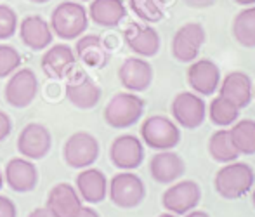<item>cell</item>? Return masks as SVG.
<instances>
[{"mask_svg":"<svg viewBox=\"0 0 255 217\" xmlns=\"http://www.w3.org/2000/svg\"><path fill=\"white\" fill-rule=\"evenodd\" d=\"M108 191H110L111 202L120 209H135L146 198L144 183L137 174H132L130 171H124L113 176Z\"/></svg>","mask_w":255,"mask_h":217,"instance_id":"obj_5","label":"cell"},{"mask_svg":"<svg viewBox=\"0 0 255 217\" xmlns=\"http://www.w3.org/2000/svg\"><path fill=\"white\" fill-rule=\"evenodd\" d=\"M19 30L21 42L31 50H44L54 40V33L51 30V24L38 14L26 16L17 26Z\"/></svg>","mask_w":255,"mask_h":217,"instance_id":"obj_20","label":"cell"},{"mask_svg":"<svg viewBox=\"0 0 255 217\" xmlns=\"http://www.w3.org/2000/svg\"><path fill=\"white\" fill-rule=\"evenodd\" d=\"M188 84L198 96H212L221 85V68L210 59H195L188 68Z\"/></svg>","mask_w":255,"mask_h":217,"instance_id":"obj_14","label":"cell"},{"mask_svg":"<svg viewBox=\"0 0 255 217\" xmlns=\"http://www.w3.org/2000/svg\"><path fill=\"white\" fill-rule=\"evenodd\" d=\"M184 217H210L207 214V212H203V211H191V212H188V214H184Z\"/></svg>","mask_w":255,"mask_h":217,"instance_id":"obj_38","label":"cell"},{"mask_svg":"<svg viewBox=\"0 0 255 217\" xmlns=\"http://www.w3.org/2000/svg\"><path fill=\"white\" fill-rule=\"evenodd\" d=\"M66 99L78 110H92L98 106L101 99V87L85 71L77 70L68 75L66 87H64Z\"/></svg>","mask_w":255,"mask_h":217,"instance_id":"obj_9","label":"cell"},{"mask_svg":"<svg viewBox=\"0 0 255 217\" xmlns=\"http://www.w3.org/2000/svg\"><path fill=\"white\" fill-rule=\"evenodd\" d=\"M128 7L139 19L148 24L160 23L165 16L161 0H128Z\"/></svg>","mask_w":255,"mask_h":217,"instance_id":"obj_30","label":"cell"},{"mask_svg":"<svg viewBox=\"0 0 255 217\" xmlns=\"http://www.w3.org/2000/svg\"><path fill=\"white\" fill-rule=\"evenodd\" d=\"M205 40H207V33L200 23L182 24L172 37V56L179 63H193L198 57Z\"/></svg>","mask_w":255,"mask_h":217,"instance_id":"obj_11","label":"cell"},{"mask_svg":"<svg viewBox=\"0 0 255 217\" xmlns=\"http://www.w3.org/2000/svg\"><path fill=\"white\" fill-rule=\"evenodd\" d=\"M219 96L226 97L235 103L240 110L247 108L254 99V84L252 78L245 71H231L224 78H221Z\"/></svg>","mask_w":255,"mask_h":217,"instance_id":"obj_18","label":"cell"},{"mask_svg":"<svg viewBox=\"0 0 255 217\" xmlns=\"http://www.w3.org/2000/svg\"><path fill=\"white\" fill-rule=\"evenodd\" d=\"M77 2H89V0H77Z\"/></svg>","mask_w":255,"mask_h":217,"instance_id":"obj_44","label":"cell"},{"mask_svg":"<svg viewBox=\"0 0 255 217\" xmlns=\"http://www.w3.org/2000/svg\"><path fill=\"white\" fill-rule=\"evenodd\" d=\"M141 139L151 150H174L181 143V130H179V125L170 118L153 115L142 122Z\"/></svg>","mask_w":255,"mask_h":217,"instance_id":"obj_4","label":"cell"},{"mask_svg":"<svg viewBox=\"0 0 255 217\" xmlns=\"http://www.w3.org/2000/svg\"><path fill=\"white\" fill-rule=\"evenodd\" d=\"M21 66V56L12 45L0 43V78L10 77Z\"/></svg>","mask_w":255,"mask_h":217,"instance_id":"obj_31","label":"cell"},{"mask_svg":"<svg viewBox=\"0 0 255 217\" xmlns=\"http://www.w3.org/2000/svg\"><path fill=\"white\" fill-rule=\"evenodd\" d=\"M238 5H243V7H249V5H255V0H235Z\"/></svg>","mask_w":255,"mask_h":217,"instance_id":"obj_39","label":"cell"},{"mask_svg":"<svg viewBox=\"0 0 255 217\" xmlns=\"http://www.w3.org/2000/svg\"><path fill=\"white\" fill-rule=\"evenodd\" d=\"M17 26H19V19H17L16 10L10 5L0 3V40L14 37Z\"/></svg>","mask_w":255,"mask_h":217,"instance_id":"obj_32","label":"cell"},{"mask_svg":"<svg viewBox=\"0 0 255 217\" xmlns=\"http://www.w3.org/2000/svg\"><path fill=\"white\" fill-rule=\"evenodd\" d=\"M127 47L139 57H153L160 50V35L148 23H128L124 30Z\"/></svg>","mask_w":255,"mask_h":217,"instance_id":"obj_16","label":"cell"},{"mask_svg":"<svg viewBox=\"0 0 255 217\" xmlns=\"http://www.w3.org/2000/svg\"><path fill=\"white\" fill-rule=\"evenodd\" d=\"M208 153L219 164H231V162L238 160L240 157L228 129H221L212 134L210 139H208Z\"/></svg>","mask_w":255,"mask_h":217,"instance_id":"obj_27","label":"cell"},{"mask_svg":"<svg viewBox=\"0 0 255 217\" xmlns=\"http://www.w3.org/2000/svg\"><path fill=\"white\" fill-rule=\"evenodd\" d=\"M0 217H17V209L10 198L0 195Z\"/></svg>","mask_w":255,"mask_h":217,"instance_id":"obj_33","label":"cell"},{"mask_svg":"<svg viewBox=\"0 0 255 217\" xmlns=\"http://www.w3.org/2000/svg\"><path fill=\"white\" fill-rule=\"evenodd\" d=\"M215 0H186L188 5H193V7H208L212 5Z\"/></svg>","mask_w":255,"mask_h":217,"instance_id":"obj_36","label":"cell"},{"mask_svg":"<svg viewBox=\"0 0 255 217\" xmlns=\"http://www.w3.org/2000/svg\"><path fill=\"white\" fill-rule=\"evenodd\" d=\"M12 132V122L5 111L0 110V141H5L9 134Z\"/></svg>","mask_w":255,"mask_h":217,"instance_id":"obj_34","label":"cell"},{"mask_svg":"<svg viewBox=\"0 0 255 217\" xmlns=\"http://www.w3.org/2000/svg\"><path fill=\"white\" fill-rule=\"evenodd\" d=\"M202 202V190L195 181H179L161 195V205L174 216H184L195 211Z\"/></svg>","mask_w":255,"mask_h":217,"instance_id":"obj_8","label":"cell"},{"mask_svg":"<svg viewBox=\"0 0 255 217\" xmlns=\"http://www.w3.org/2000/svg\"><path fill=\"white\" fill-rule=\"evenodd\" d=\"M158 217H177V216H174V214H170V212H167V214H161V216H158Z\"/></svg>","mask_w":255,"mask_h":217,"instance_id":"obj_42","label":"cell"},{"mask_svg":"<svg viewBox=\"0 0 255 217\" xmlns=\"http://www.w3.org/2000/svg\"><path fill=\"white\" fill-rule=\"evenodd\" d=\"M77 63V56L75 50L66 43H56L51 49L45 50L44 57H42V70L52 80H61L66 78L71 73Z\"/></svg>","mask_w":255,"mask_h":217,"instance_id":"obj_17","label":"cell"},{"mask_svg":"<svg viewBox=\"0 0 255 217\" xmlns=\"http://www.w3.org/2000/svg\"><path fill=\"white\" fill-rule=\"evenodd\" d=\"M255 184V172L249 164L231 162L226 164L214 179V188L219 197L226 200H238L252 191Z\"/></svg>","mask_w":255,"mask_h":217,"instance_id":"obj_1","label":"cell"},{"mask_svg":"<svg viewBox=\"0 0 255 217\" xmlns=\"http://www.w3.org/2000/svg\"><path fill=\"white\" fill-rule=\"evenodd\" d=\"M38 94V78L31 68H17L7 80L3 89V97L7 104L23 110L28 108Z\"/></svg>","mask_w":255,"mask_h":217,"instance_id":"obj_7","label":"cell"},{"mask_svg":"<svg viewBox=\"0 0 255 217\" xmlns=\"http://www.w3.org/2000/svg\"><path fill=\"white\" fill-rule=\"evenodd\" d=\"M144 99L135 92H118L104 108V122L113 129H128L141 120Z\"/></svg>","mask_w":255,"mask_h":217,"instance_id":"obj_3","label":"cell"},{"mask_svg":"<svg viewBox=\"0 0 255 217\" xmlns=\"http://www.w3.org/2000/svg\"><path fill=\"white\" fill-rule=\"evenodd\" d=\"M51 30L61 40H77L89 28V12L80 2H61L51 14Z\"/></svg>","mask_w":255,"mask_h":217,"instance_id":"obj_2","label":"cell"},{"mask_svg":"<svg viewBox=\"0 0 255 217\" xmlns=\"http://www.w3.org/2000/svg\"><path fill=\"white\" fill-rule=\"evenodd\" d=\"M87 12L98 26L115 28L125 19L127 7L122 0H92Z\"/></svg>","mask_w":255,"mask_h":217,"instance_id":"obj_25","label":"cell"},{"mask_svg":"<svg viewBox=\"0 0 255 217\" xmlns=\"http://www.w3.org/2000/svg\"><path fill=\"white\" fill-rule=\"evenodd\" d=\"M77 191L87 204H101L108 195V179L99 169H82L77 176Z\"/></svg>","mask_w":255,"mask_h":217,"instance_id":"obj_24","label":"cell"},{"mask_svg":"<svg viewBox=\"0 0 255 217\" xmlns=\"http://www.w3.org/2000/svg\"><path fill=\"white\" fill-rule=\"evenodd\" d=\"M254 97H255V85H254Z\"/></svg>","mask_w":255,"mask_h":217,"instance_id":"obj_45","label":"cell"},{"mask_svg":"<svg viewBox=\"0 0 255 217\" xmlns=\"http://www.w3.org/2000/svg\"><path fill=\"white\" fill-rule=\"evenodd\" d=\"M45 209L54 217H73L82 209V198L71 184L59 183L49 191Z\"/></svg>","mask_w":255,"mask_h":217,"instance_id":"obj_22","label":"cell"},{"mask_svg":"<svg viewBox=\"0 0 255 217\" xmlns=\"http://www.w3.org/2000/svg\"><path fill=\"white\" fill-rule=\"evenodd\" d=\"M73 217H101V216H99L92 207H84V205H82V209Z\"/></svg>","mask_w":255,"mask_h":217,"instance_id":"obj_35","label":"cell"},{"mask_svg":"<svg viewBox=\"0 0 255 217\" xmlns=\"http://www.w3.org/2000/svg\"><path fill=\"white\" fill-rule=\"evenodd\" d=\"M186 172V164L177 153L172 150L158 151L149 160V174L156 183L172 184L181 179Z\"/></svg>","mask_w":255,"mask_h":217,"instance_id":"obj_21","label":"cell"},{"mask_svg":"<svg viewBox=\"0 0 255 217\" xmlns=\"http://www.w3.org/2000/svg\"><path fill=\"white\" fill-rule=\"evenodd\" d=\"M229 134L240 155H255V120H236Z\"/></svg>","mask_w":255,"mask_h":217,"instance_id":"obj_29","label":"cell"},{"mask_svg":"<svg viewBox=\"0 0 255 217\" xmlns=\"http://www.w3.org/2000/svg\"><path fill=\"white\" fill-rule=\"evenodd\" d=\"M207 115L215 127H229L240 118V108L222 96H217L208 104Z\"/></svg>","mask_w":255,"mask_h":217,"instance_id":"obj_28","label":"cell"},{"mask_svg":"<svg viewBox=\"0 0 255 217\" xmlns=\"http://www.w3.org/2000/svg\"><path fill=\"white\" fill-rule=\"evenodd\" d=\"M52 136L49 129L42 124H28L19 132L17 137V150L28 160H40L51 151Z\"/></svg>","mask_w":255,"mask_h":217,"instance_id":"obj_13","label":"cell"},{"mask_svg":"<svg viewBox=\"0 0 255 217\" xmlns=\"http://www.w3.org/2000/svg\"><path fill=\"white\" fill-rule=\"evenodd\" d=\"M28 2H33V3H47L51 0H28Z\"/></svg>","mask_w":255,"mask_h":217,"instance_id":"obj_40","label":"cell"},{"mask_svg":"<svg viewBox=\"0 0 255 217\" xmlns=\"http://www.w3.org/2000/svg\"><path fill=\"white\" fill-rule=\"evenodd\" d=\"M2 184H3V176H2V171H0V190H2Z\"/></svg>","mask_w":255,"mask_h":217,"instance_id":"obj_43","label":"cell"},{"mask_svg":"<svg viewBox=\"0 0 255 217\" xmlns=\"http://www.w3.org/2000/svg\"><path fill=\"white\" fill-rule=\"evenodd\" d=\"M233 37L245 49L255 47V5L242 9L233 21Z\"/></svg>","mask_w":255,"mask_h":217,"instance_id":"obj_26","label":"cell"},{"mask_svg":"<svg viewBox=\"0 0 255 217\" xmlns=\"http://www.w3.org/2000/svg\"><path fill=\"white\" fill-rule=\"evenodd\" d=\"M118 80L128 92L148 90L153 82V66L144 57H127L118 68Z\"/></svg>","mask_w":255,"mask_h":217,"instance_id":"obj_15","label":"cell"},{"mask_svg":"<svg viewBox=\"0 0 255 217\" xmlns=\"http://www.w3.org/2000/svg\"><path fill=\"white\" fill-rule=\"evenodd\" d=\"M28 217H54V216L45 207H38V209H35V211L31 212Z\"/></svg>","mask_w":255,"mask_h":217,"instance_id":"obj_37","label":"cell"},{"mask_svg":"<svg viewBox=\"0 0 255 217\" xmlns=\"http://www.w3.org/2000/svg\"><path fill=\"white\" fill-rule=\"evenodd\" d=\"M110 160L120 171H134L144 160V144L132 134L118 136L110 146Z\"/></svg>","mask_w":255,"mask_h":217,"instance_id":"obj_12","label":"cell"},{"mask_svg":"<svg viewBox=\"0 0 255 217\" xmlns=\"http://www.w3.org/2000/svg\"><path fill=\"white\" fill-rule=\"evenodd\" d=\"M63 157L68 167L87 169L99 158V141L91 132H75L64 143Z\"/></svg>","mask_w":255,"mask_h":217,"instance_id":"obj_6","label":"cell"},{"mask_svg":"<svg viewBox=\"0 0 255 217\" xmlns=\"http://www.w3.org/2000/svg\"><path fill=\"white\" fill-rule=\"evenodd\" d=\"M3 179H5L7 186L16 193H30L38 183V171L30 160L12 158L7 162Z\"/></svg>","mask_w":255,"mask_h":217,"instance_id":"obj_19","label":"cell"},{"mask_svg":"<svg viewBox=\"0 0 255 217\" xmlns=\"http://www.w3.org/2000/svg\"><path fill=\"white\" fill-rule=\"evenodd\" d=\"M252 204H254V207H255V184H254V188H252Z\"/></svg>","mask_w":255,"mask_h":217,"instance_id":"obj_41","label":"cell"},{"mask_svg":"<svg viewBox=\"0 0 255 217\" xmlns=\"http://www.w3.org/2000/svg\"><path fill=\"white\" fill-rule=\"evenodd\" d=\"M174 122L184 129H198L207 118V104L196 92H179L170 104Z\"/></svg>","mask_w":255,"mask_h":217,"instance_id":"obj_10","label":"cell"},{"mask_svg":"<svg viewBox=\"0 0 255 217\" xmlns=\"http://www.w3.org/2000/svg\"><path fill=\"white\" fill-rule=\"evenodd\" d=\"M75 56L89 68L101 70L110 63V49L99 35H82L75 43Z\"/></svg>","mask_w":255,"mask_h":217,"instance_id":"obj_23","label":"cell"}]
</instances>
